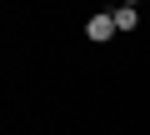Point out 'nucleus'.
<instances>
[{"instance_id": "2", "label": "nucleus", "mask_w": 150, "mask_h": 135, "mask_svg": "<svg viewBox=\"0 0 150 135\" xmlns=\"http://www.w3.org/2000/svg\"><path fill=\"white\" fill-rule=\"evenodd\" d=\"M110 15H115V30H135V25H140V15H135V5H115Z\"/></svg>"}, {"instance_id": "1", "label": "nucleus", "mask_w": 150, "mask_h": 135, "mask_svg": "<svg viewBox=\"0 0 150 135\" xmlns=\"http://www.w3.org/2000/svg\"><path fill=\"white\" fill-rule=\"evenodd\" d=\"M85 35H90V40H110V35H115V15H105V10L90 15V20H85Z\"/></svg>"}, {"instance_id": "3", "label": "nucleus", "mask_w": 150, "mask_h": 135, "mask_svg": "<svg viewBox=\"0 0 150 135\" xmlns=\"http://www.w3.org/2000/svg\"><path fill=\"white\" fill-rule=\"evenodd\" d=\"M125 5H140V0H125Z\"/></svg>"}]
</instances>
